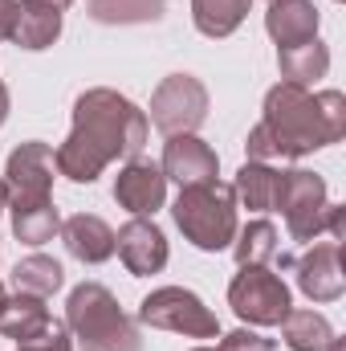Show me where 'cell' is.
Here are the masks:
<instances>
[{"instance_id":"14","label":"cell","mask_w":346,"mask_h":351,"mask_svg":"<svg viewBox=\"0 0 346 351\" xmlns=\"http://www.w3.org/2000/svg\"><path fill=\"white\" fill-rule=\"evenodd\" d=\"M318 25H322V12L314 0H269V8H265V33L273 37L277 49L314 41Z\"/></svg>"},{"instance_id":"24","label":"cell","mask_w":346,"mask_h":351,"mask_svg":"<svg viewBox=\"0 0 346 351\" xmlns=\"http://www.w3.org/2000/svg\"><path fill=\"white\" fill-rule=\"evenodd\" d=\"M12 217V237L21 245H45L62 233V213L53 208V200H41V204H21V208H8Z\"/></svg>"},{"instance_id":"6","label":"cell","mask_w":346,"mask_h":351,"mask_svg":"<svg viewBox=\"0 0 346 351\" xmlns=\"http://www.w3.org/2000/svg\"><path fill=\"white\" fill-rule=\"evenodd\" d=\"M228 306L245 327H277L293 311V294L269 265H241L228 282Z\"/></svg>"},{"instance_id":"28","label":"cell","mask_w":346,"mask_h":351,"mask_svg":"<svg viewBox=\"0 0 346 351\" xmlns=\"http://www.w3.org/2000/svg\"><path fill=\"white\" fill-rule=\"evenodd\" d=\"M326 233H330V241H343L346 237V208L343 204H330L326 208Z\"/></svg>"},{"instance_id":"18","label":"cell","mask_w":346,"mask_h":351,"mask_svg":"<svg viewBox=\"0 0 346 351\" xmlns=\"http://www.w3.org/2000/svg\"><path fill=\"white\" fill-rule=\"evenodd\" d=\"M277 70H281V82L310 90L318 78L330 74V45L322 37H314V41H302L289 49H277Z\"/></svg>"},{"instance_id":"10","label":"cell","mask_w":346,"mask_h":351,"mask_svg":"<svg viewBox=\"0 0 346 351\" xmlns=\"http://www.w3.org/2000/svg\"><path fill=\"white\" fill-rule=\"evenodd\" d=\"M297 290L310 302H338L346 290V274H343V241H318L310 245L297 262Z\"/></svg>"},{"instance_id":"22","label":"cell","mask_w":346,"mask_h":351,"mask_svg":"<svg viewBox=\"0 0 346 351\" xmlns=\"http://www.w3.org/2000/svg\"><path fill=\"white\" fill-rule=\"evenodd\" d=\"M277 327L289 351H326L334 339V327L322 311H289Z\"/></svg>"},{"instance_id":"21","label":"cell","mask_w":346,"mask_h":351,"mask_svg":"<svg viewBox=\"0 0 346 351\" xmlns=\"http://www.w3.org/2000/svg\"><path fill=\"white\" fill-rule=\"evenodd\" d=\"M249 8H253V0H191V25L204 37L220 41V37H232L245 25Z\"/></svg>"},{"instance_id":"12","label":"cell","mask_w":346,"mask_h":351,"mask_svg":"<svg viewBox=\"0 0 346 351\" xmlns=\"http://www.w3.org/2000/svg\"><path fill=\"white\" fill-rule=\"evenodd\" d=\"M114 200L131 217H155L168 204V176L151 160H127L114 176Z\"/></svg>"},{"instance_id":"26","label":"cell","mask_w":346,"mask_h":351,"mask_svg":"<svg viewBox=\"0 0 346 351\" xmlns=\"http://www.w3.org/2000/svg\"><path fill=\"white\" fill-rule=\"evenodd\" d=\"M216 351H273V339H265L261 331H249V327H237V331L220 335Z\"/></svg>"},{"instance_id":"27","label":"cell","mask_w":346,"mask_h":351,"mask_svg":"<svg viewBox=\"0 0 346 351\" xmlns=\"http://www.w3.org/2000/svg\"><path fill=\"white\" fill-rule=\"evenodd\" d=\"M16 351H74V339H70V327L57 323L49 335H41L33 343H16Z\"/></svg>"},{"instance_id":"7","label":"cell","mask_w":346,"mask_h":351,"mask_svg":"<svg viewBox=\"0 0 346 351\" xmlns=\"http://www.w3.org/2000/svg\"><path fill=\"white\" fill-rule=\"evenodd\" d=\"M326 208H330V192L318 172H306V168L281 172L277 213L285 217V229L293 241H318L326 233Z\"/></svg>"},{"instance_id":"11","label":"cell","mask_w":346,"mask_h":351,"mask_svg":"<svg viewBox=\"0 0 346 351\" xmlns=\"http://www.w3.org/2000/svg\"><path fill=\"white\" fill-rule=\"evenodd\" d=\"M114 254L122 258L127 274H135V278L159 274V269L168 265V258H172L168 237H163V229H159L151 217H131V221L114 233Z\"/></svg>"},{"instance_id":"33","label":"cell","mask_w":346,"mask_h":351,"mask_svg":"<svg viewBox=\"0 0 346 351\" xmlns=\"http://www.w3.org/2000/svg\"><path fill=\"white\" fill-rule=\"evenodd\" d=\"M4 298H8V294H4V286H0V306H4Z\"/></svg>"},{"instance_id":"34","label":"cell","mask_w":346,"mask_h":351,"mask_svg":"<svg viewBox=\"0 0 346 351\" xmlns=\"http://www.w3.org/2000/svg\"><path fill=\"white\" fill-rule=\"evenodd\" d=\"M191 351H216V348H191Z\"/></svg>"},{"instance_id":"15","label":"cell","mask_w":346,"mask_h":351,"mask_svg":"<svg viewBox=\"0 0 346 351\" xmlns=\"http://www.w3.org/2000/svg\"><path fill=\"white\" fill-rule=\"evenodd\" d=\"M62 241L70 258H78L82 265H102L114 258V229L94 213H74L70 221H62Z\"/></svg>"},{"instance_id":"23","label":"cell","mask_w":346,"mask_h":351,"mask_svg":"<svg viewBox=\"0 0 346 351\" xmlns=\"http://www.w3.org/2000/svg\"><path fill=\"white\" fill-rule=\"evenodd\" d=\"M168 0H86V16L98 25H159Z\"/></svg>"},{"instance_id":"31","label":"cell","mask_w":346,"mask_h":351,"mask_svg":"<svg viewBox=\"0 0 346 351\" xmlns=\"http://www.w3.org/2000/svg\"><path fill=\"white\" fill-rule=\"evenodd\" d=\"M4 208H8V192H4V180H0V217H4Z\"/></svg>"},{"instance_id":"2","label":"cell","mask_w":346,"mask_h":351,"mask_svg":"<svg viewBox=\"0 0 346 351\" xmlns=\"http://www.w3.org/2000/svg\"><path fill=\"white\" fill-rule=\"evenodd\" d=\"M346 135V98L343 90H306L293 82H277L265 94L261 123L249 131L245 152L257 164L302 160Z\"/></svg>"},{"instance_id":"1","label":"cell","mask_w":346,"mask_h":351,"mask_svg":"<svg viewBox=\"0 0 346 351\" xmlns=\"http://www.w3.org/2000/svg\"><path fill=\"white\" fill-rule=\"evenodd\" d=\"M151 123L127 94L110 86H90L74 98V127L53 152L57 176L74 184H94L114 160H139L147 147Z\"/></svg>"},{"instance_id":"29","label":"cell","mask_w":346,"mask_h":351,"mask_svg":"<svg viewBox=\"0 0 346 351\" xmlns=\"http://www.w3.org/2000/svg\"><path fill=\"white\" fill-rule=\"evenodd\" d=\"M16 8H21V0H0V37H12Z\"/></svg>"},{"instance_id":"30","label":"cell","mask_w":346,"mask_h":351,"mask_svg":"<svg viewBox=\"0 0 346 351\" xmlns=\"http://www.w3.org/2000/svg\"><path fill=\"white\" fill-rule=\"evenodd\" d=\"M8 110H12V94H8V86L0 82V127H4V119H8Z\"/></svg>"},{"instance_id":"25","label":"cell","mask_w":346,"mask_h":351,"mask_svg":"<svg viewBox=\"0 0 346 351\" xmlns=\"http://www.w3.org/2000/svg\"><path fill=\"white\" fill-rule=\"evenodd\" d=\"M228 250H232L237 265H269L277 258V229H273V221L257 217V221L241 225Z\"/></svg>"},{"instance_id":"32","label":"cell","mask_w":346,"mask_h":351,"mask_svg":"<svg viewBox=\"0 0 346 351\" xmlns=\"http://www.w3.org/2000/svg\"><path fill=\"white\" fill-rule=\"evenodd\" d=\"M45 4H57V8H70L74 0H45Z\"/></svg>"},{"instance_id":"8","label":"cell","mask_w":346,"mask_h":351,"mask_svg":"<svg viewBox=\"0 0 346 351\" xmlns=\"http://www.w3.org/2000/svg\"><path fill=\"white\" fill-rule=\"evenodd\" d=\"M208 86L196 74H168L151 94L147 123L163 135H196L208 119Z\"/></svg>"},{"instance_id":"16","label":"cell","mask_w":346,"mask_h":351,"mask_svg":"<svg viewBox=\"0 0 346 351\" xmlns=\"http://www.w3.org/2000/svg\"><path fill=\"white\" fill-rule=\"evenodd\" d=\"M53 327H57V319L49 315L45 298L12 294V298H4V306H0V335L12 339V343H33V339L49 335Z\"/></svg>"},{"instance_id":"4","label":"cell","mask_w":346,"mask_h":351,"mask_svg":"<svg viewBox=\"0 0 346 351\" xmlns=\"http://www.w3.org/2000/svg\"><path fill=\"white\" fill-rule=\"evenodd\" d=\"M237 192L232 184L224 180H212V184H196V188H179L172 204L175 229L200 250V254H220L232 245L237 229H241V217H237Z\"/></svg>"},{"instance_id":"20","label":"cell","mask_w":346,"mask_h":351,"mask_svg":"<svg viewBox=\"0 0 346 351\" xmlns=\"http://www.w3.org/2000/svg\"><path fill=\"white\" fill-rule=\"evenodd\" d=\"M12 286L16 294H33V298H53L66 286V269L49 254H29L12 265Z\"/></svg>"},{"instance_id":"19","label":"cell","mask_w":346,"mask_h":351,"mask_svg":"<svg viewBox=\"0 0 346 351\" xmlns=\"http://www.w3.org/2000/svg\"><path fill=\"white\" fill-rule=\"evenodd\" d=\"M232 192H237V204L253 208V213H277V192H281V172L273 164H257V160H245L241 172L232 180Z\"/></svg>"},{"instance_id":"13","label":"cell","mask_w":346,"mask_h":351,"mask_svg":"<svg viewBox=\"0 0 346 351\" xmlns=\"http://www.w3.org/2000/svg\"><path fill=\"white\" fill-rule=\"evenodd\" d=\"M159 172L168 176V180H175L179 188L212 184V180L220 176V156H216L200 135H168Z\"/></svg>"},{"instance_id":"9","label":"cell","mask_w":346,"mask_h":351,"mask_svg":"<svg viewBox=\"0 0 346 351\" xmlns=\"http://www.w3.org/2000/svg\"><path fill=\"white\" fill-rule=\"evenodd\" d=\"M0 180H4V192H8V208L53 200V180H57L53 147L41 143V139H25L21 147L8 152Z\"/></svg>"},{"instance_id":"3","label":"cell","mask_w":346,"mask_h":351,"mask_svg":"<svg viewBox=\"0 0 346 351\" xmlns=\"http://www.w3.org/2000/svg\"><path fill=\"white\" fill-rule=\"evenodd\" d=\"M66 327L74 348L82 351H143L135 319L102 282H82L66 298Z\"/></svg>"},{"instance_id":"5","label":"cell","mask_w":346,"mask_h":351,"mask_svg":"<svg viewBox=\"0 0 346 351\" xmlns=\"http://www.w3.org/2000/svg\"><path fill=\"white\" fill-rule=\"evenodd\" d=\"M139 323L155 331H175L183 339H220V319L187 286H159L139 302Z\"/></svg>"},{"instance_id":"17","label":"cell","mask_w":346,"mask_h":351,"mask_svg":"<svg viewBox=\"0 0 346 351\" xmlns=\"http://www.w3.org/2000/svg\"><path fill=\"white\" fill-rule=\"evenodd\" d=\"M62 25H66V16H62L57 4L21 0L16 25H12V41H16L21 49H29V53H41V49H49V45L62 37Z\"/></svg>"}]
</instances>
